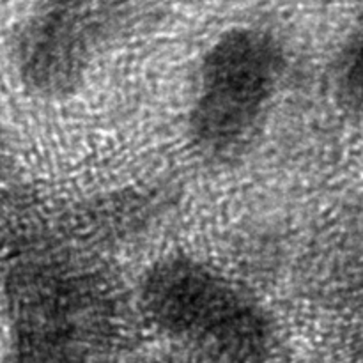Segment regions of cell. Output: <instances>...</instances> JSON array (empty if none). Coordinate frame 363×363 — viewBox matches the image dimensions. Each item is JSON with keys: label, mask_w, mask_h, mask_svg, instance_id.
I'll return each mask as SVG.
<instances>
[{"label": "cell", "mask_w": 363, "mask_h": 363, "mask_svg": "<svg viewBox=\"0 0 363 363\" xmlns=\"http://www.w3.org/2000/svg\"><path fill=\"white\" fill-rule=\"evenodd\" d=\"M13 363H106L117 303L105 277L52 245L16 254L7 268Z\"/></svg>", "instance_id": "1"}, {"label": "cell", "mask_w": 363, "mask_h": 363, "mask_svg": "<svg viewBox=\"0 0 363 363\" xmlns=\"http://www.w3.org/2000/svg\"><path fill=\"white\" fill-rule=\"evenodd\" d=\"M147 325L191 363H268L277 351L269 312L230 277L202 259L169 254L138 282Z\"/></svg>", "instance_id": "2"}, {"label": "cell", "mask_w": 363, "mask_h": 363, "mask_svg": "<svg viewBox=\"0 0 363 363\" xmlns=\"http://www.w3.org/2000/svg\"><path fill=\"white\" fill-rule=\"evenodd\" d=\"M289 67L286 46L261 27H234L202 55L188 110L195 155L230 165L250 151L273 112Z\"/></svg>", "instance_id": "3"}, {"label": "cell", "mask_w": 363, "mask_h": 363, "mask_svg": "<svg viewBox=\"0 0 363 363\" xmlns=\"http://www.w3.org/2000/svg\"><path fill=\"white\" fill-rule=\"evenodd\" d=\"M108 38V18L91 0H50L21 32L18 73L32 94L67 98L85 84Z\"/></svg>", "instance_id": "4"}, {"label": "cell", "mask_w": 363, "mask_h": 363, "mask_svg": "<svg viewBox=\"0 0 363 363\" xmlns=\"http://www.w3.org/2000/svg\"><path fill=\"white\" fill-rule=\"evenodd\" d=\"M328 82L340 112L358 123L362 117V38L358 32L335 53Z\"/></svg>", "instance_id": "5"}, {"label": "cell", "mask_w": 363, "mask_h": 363, "mask_svg": "<svg viewBox=\"0 0 363 363\" xmlns=\"http://www.w3.org/2000/svg\"><path fill=\"white\" fill-rule=\"evenodd\" d=\"M130 363H191L188 360H179V358H165V357H151V358H138Z\"/></svg>", "instance_id": "6"}]
</instances>
